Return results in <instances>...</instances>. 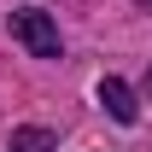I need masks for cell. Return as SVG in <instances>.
Here are the masks:
<instances>
[{"label":"cell","mask_w":152,"mask_h":152,"mask_svg":"<svg viewBox=\"0 0 152 152\" xmlns=\"http://www.w3.org/2000/svg\"><path fill=\"white\" fill-rule=\"evenodd\" d=\"M146 94H152V70H146Z\"/></svg>","instance_id":"4"},{"label":"cell","mask_w":152,"mask_h":152,"mask_svg":"<svg viewBox=\"0 0 152 152\" xmlns=\"http://www.w3.org/2000/svg\"><path fill=\"white\" fill-rule=\"evenodd\" d=\"M99 105H105V111H111V123H123V129L140 117V105H134V94H129V82H117V76H105V82H99Z\"/></svg>","instance_id":"2"},{"label":"cell","mask_w":152,"mask_h":152,"mask_svg":"<svg viewBox=\"0 0 152 152\" xmlns=\"http://www.w3.org/2000/svg\"><path fill=\"white\" fill-rule=\"evenodd\" d=\"M140 6H146V12H152V0H140Z\"/></svg>","instance_id":"5"},{"label":"cell","mask_w":152,"mask_h":152,"mask_svg":"<svg viewBox=\"0 0 152 152\" xmlns=\"http://www.w3.org/2000/svg\"><path fill=\"white\" fill-rule=\"evenodd\" d=\"M12 41H23L35 58H58V23L47 12H12Z\"/></svg>","instance_id":"1"},{"label":"cell","mask_w":152,"mask_h":152,"mask_svg":"<svg viewBox=\"0 0 152 152\" xmlns=\"http://www.w3.org/2000/svg\"><path fill=\"white\" fill-rule=\"evenodd\" d=\"M0 152H53V134L47 129H12V140Z\"/></svg>","instance_id":"3"}]
</instances>
